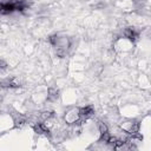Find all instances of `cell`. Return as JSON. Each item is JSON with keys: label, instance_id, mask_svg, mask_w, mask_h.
<instances>
[{"label": "cell", "instance_id": "cell-1", "mask_svg": "<svg viewBox=\"0 0 151 151\" xmlns=\"http://www.w3.org/2000/svg\"><path fill=\"white\" fill-rule=\"evenodd\" d=\"M51 44L55 47L57 53L59 55H64L66 51L70 47V39L67 37H60V35H53L50 39Z\"/></svg>", "mask_w": 151, "mask_h": 151}, {"label": "cell", "instance_id": "cell-2", "mask_svg": "<svg viewBox=\"0 0 151 151\" xmlns=\"http://www.w3.org/2000/svg\"><path fill=\"white\" fill-rule=\"evenodd\" d=\"M64 119H65V122H66L67 124H70V125H73V124L79 123V122L83 119L80 109H79V107H72V109L67 110V111L65 112Z\"/></svg>", "mask_w": 151, "mask_h": 151}, {"label": "cell", "instance_id": "cell-3", "mask_svg": "<svg viewBox=\"0 0 151 151\" xmlns=\"http://www.w3.org/2000/svg\"><path fill=\"white\" fill-rule=\"evenodd\" d=\"M120 127L123 131H125L126 133H136L138 130V123L134 120H126L124 123L120 124Z\"/></svg>", "mask_w": 151, "mask_h": 151}, {"label": "cell", "instance_id": "cell-4", "mask_svg": "<svg viewBox=\"0 0 151 151\" xmlns=\"http://www.w3.org/2000/svg\"><path fill=\"white\" fill-rule=\"evenodd\" d=\"M80 112H81V117L86 119L93 114V107L92 106H85V107L80 109Z\"/></svg>", "mask_w": 151, "mask_h": 151}]
</instances>
